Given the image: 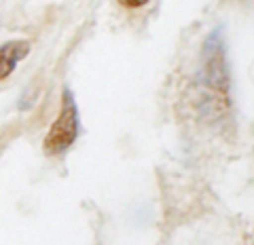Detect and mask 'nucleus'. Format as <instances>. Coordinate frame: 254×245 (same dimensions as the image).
<instances>
[{
	"mask_svg": "<svg viewBox=\"0 0 254 245\" xmlns=\"http://www.w3.org/2000/svg\"><path fill=\"white\" fill-rule=\"evenodd\" d=\"M76 133H78V112L70 91H66L64 93V106L60 110V116L55 118V123L51 125V129L45 138V150L49 154L64 152L74 142Z\"/></svg>",
	"mask_w": 254,
	"mask_h": 245,
	"instance_id": "nucleus-1",
	"label": "nucleus"
},
{
	"mask_svg": "<svg viewBox=\"0 0 254 245\" xmlns=\"http://www.w3.org/2000/svg\"><path fill=\"white\" fill-rule=\"evenodd\" d=\"M30 51V45L26 41H11L0 45V81H4L9 74H13L17 61L23 59Z\"/></svg>",
	"mask_w": 254,
	"mask_h": 245,
	"instance_id": "nucleus-2",
	"label": "nucleus"
},
{
	"mask_svg": "<svg viewBox=\"0 0 254 245\" xmlns=\"http://www.w3.org/2000/svg\"><path fill=\"white\" fill-rule=\"evenodd\" d=\"M148 0H119V4H123L125 9H138V6H144Z\"/></svg>",
	"mask_w": 254,
	"mask_h": 245,
	"instance_id": "nucleus-3",
	"label": "nucleus"
}]
</instances>
